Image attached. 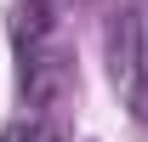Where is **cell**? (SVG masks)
Returning a JSON list of instances; mask_svg holds the SVG:
<instances>
[{
    "mask_svg": "<svg viewBox=\"0 0 148 142\" xmlns=\"http://www.w3.org/2000/svg\"><path fill=\"white\" fill-rule=\"evenodd\" d=\"M51 29H57V0H17L12 6V40H17V51L46 46Z\"/></svg>",
    "mask_w": 148,
    "mask_h": 142,
    "instance_id": "3957f363",
    "label": "cell"
},
{
    "mask_svg": "<svg viewBox=\"0 0 148 142\" xmlns=\"http://www.w3.org/2000/svg\"><path fill=\"white\" fill-rule=\"evenodd\" d=\"M23 57V102L34 108V119H51V114H63V108L80 97V68H74V57L63 51V46H34V51H17Z\"/></svg>",
    "mask_w": 148,
    "mask_h": 142,
    "instance_id": "7a4b0ae2",
    "label": "cell"
},
{
    "mask_svg": "<svg viewBox=\"0 0 148 142\" xmlns=\"http://www.w3.org/2000/svg\"><path fill=\"white\" fill-rule=\"evenodd\" d=\"M108 74L131 119L148 131V12H120L108 23Z\"/></svg>",
    "mask_w": 148,
    "mask_h": 142,
    "instance_id": "6da1fadb",
    "label": "cell"
},
{
    "mask_svg": "<svg viewBox=\"0 0 148 142\" xmlns=\"http://www.w3.org/2000/svg\"><path fill=\"white\" fill-rule=\"evenodd\" d=\"M0 142H69V137L57 131V119H34V114H29V119L6 125V131H0Z\"/></svg>",
    "mask_w": 148,
    "mask_h": 142,
    "instance_id": "277c9868",
    "label": "cell"
}]
</instances>
